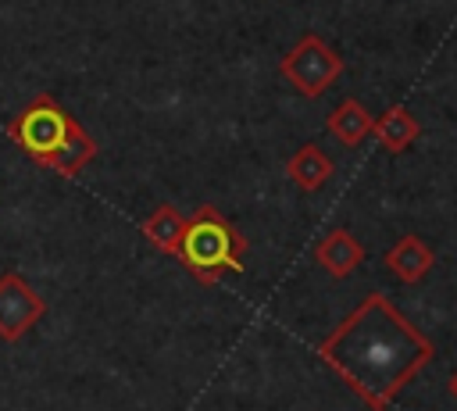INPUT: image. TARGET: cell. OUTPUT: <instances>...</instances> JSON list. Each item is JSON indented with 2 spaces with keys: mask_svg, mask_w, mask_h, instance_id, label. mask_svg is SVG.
<instances>
[{
  "mask_svg": "<svg viewBox=\"0 0 457 411\" xmlns=\"http://www.w3.org/2000/svg\"><path fill=\"white\" fill-rule=\"evenodd\" d=\"M318 357L371 407L389 404L436 357V347L386 293H368L318 343Z\"/></svg>",
  "mask_w": 457,
  "mask_h": 411,
  "instance_id": "obj_1",
  "label": "cell"
},
{
  "mask_svg": "<svg viewBox=\"0 0 457 411\" xmlns=\"http://www.w3.org/2000/svg\"><path fill=\"white\" fill-rule=\"evenodd\" d=\"M7 136L25 157H32L36 164H43L64 179H75L96 157V139L50 93L32 96L7 122Z\"/></svg>",
  "mask_w": 457,
  "mask_h": 411,
  "instance_id": "obj_2",
  "label": "cell"
},
{
  "mask_svg": "<svg viewBox=\"0 0 457 411\" xmlns=\"http://www.w3.org/2000/svg\"><path fill=\"white\" fill-rule=\"evenodd\" d=\"M243 254H246L243 232L214 204H200L186 218V232H182V243L175 250L179 264L200 286H214L225 272H239L243 275V268H246Z\"/></svg>",
  "mask_w": 457,
  "mask_h": 411,
  "instance_id": "obj_3",
  "label": "cell"
},
{
  "mask_svg": "<svg viewBox=\"0 0 457 411\" xmlns=\"http://www.w3.org/2000/svg\"><path fill=\"white\" fill-rule=\"evenodd\" d=\"M278 71H282V79H286L300 96L314 100V96H321V93L343 75V54H336L321 36L303 32V36L289 46V54H282Z\"/></svg>",
  "mask_w": 457,
  "mask_h": 411,
  "instance_id": "obj_4",
  "label": "cell"
},
{
  "mask_svg": "<svg viewBox=\"0 0 457 411\" xmlns=\"http://www.w3.org/2000/svg\"><path fill=\"white\" fill-rule=\"evenodd\" d=\"M43 315H46V300L25 282V275L4 272L0 275V340L18 343Z\"/></svg>",
  "mask_w": 457,
  "mask_h": 411,
  "instance_id": "obj_5",
  "label": "cell"
},
{
  "mask_svg": "<svg viewBox=\"0 0 457 411\" xmlns=\"http://www.w3.org/2000/svg\"><path fill=\"white\" fill-rule=\"evenodd\" d=\"M436 264L432 247L421 236H400L386 254H382V268L393 272L400 282H421Z\"/></svg>",
  "mask_w": 457,
  "mask_h": 411,
  "instance_id": "obj_6",
  "label": "cell"
},
{
  "mask_svg": "<svg viewBox=\"0 0 457 411\" xmlns=\"http://www.w3.org/2000/svg\"><path fill=\"white\" fill-rule=\"evenodd\" d=\"M314 261H318L332 279H346L350 272L361 268V261H364V243L353 239L350 229L339 225V229H332L328 236L318 239V247H314Z\"/></svg>",
  "mask_w": 457,
  "mask_h": 411,
  "instance_id": "obj_7",
  "label": "cell"
},
{
  "mask_svg": "<svg viewBox=\"0 0 457 411\" xmlns=\"http://www.w3.org/2000/svg\"><path fill=\"white\" fill-rule=\"evenodd\" d=\"M325 125H328V132H332L343 147H357V143H364V139L371 136L375 118H371V111H368L361 100L346 96V100H339V104L328 111Z\"/></svg>",
  "mask_w": 457,
  "mask_h": 411,
  "instance_id": "obj_8",
  "label": "cell"
},
{
  "mask_svg": "<svg viewBox=\"0 0 457 411\" xmlns=\"http://www.w3.org/2000/svg\"><path fill=\"white\" fill-rule=\"evenodd\" d=\"M332 157L318 147V143H303L289 161H286V175L303 189V193H318L328 179H332Z\"/></svg>",
  "mask_w": 457,
  "mask_h": 411,
  "instance_id": "obj_9",
  "label": "cell"
},
{
  "mask_svg": "<svg viewBox=\"0 0 457 411\" xmlns=\"http://www.w3.org/2000/svg\"><path fill=\"white\" fill-rule=\"evenodd\" d=\"M418 132H421L418 118H414L407 107H400V104H393V107H389L386 114H378L375 125H371V136L378 139V147H382L386 154H403V150L418 139Z\"/></svg>",
  "mask_w": 457,
  "mask_h": 411,
  "instance_id": "obj_10",
  "label": "cell"
},
{
  "mask_svg": "<svg viewBox=\"0 0 457 411\" xmlns=\"http://www.w3.org/2000/svg\"><path fill=\"white\" fill-rule=\"evenodd\" d=\"M182 232H186V218L179 214L175 204H157V211L143 222V236H146L157 250H164V254H175V250H179Z\"/></svg>",
  "mask_w": 457,
  "mask_h": 411,
  "instance_id": "obj_11",
  "label": "cell"
},
{
  "mask_svg": "<svg viewBox=\"0 0 457 411\" xmlns=\"http://www.w3.org/2000/svg\"><path fill=\"white\" fill-rule=\"evenodd\" d=\"M446 390H450V397H453V400H457V372H453V375H450V382H446Z\"/></svg>",
  "mask_w": 457,
  "mask_h": 411,
  "instance_id": "obj_12",
  "label": "cell"
},
{
  "mask_svg": "<svg viewBox=\"0 0 457 411\" xmlns=\"http://www.w3.org/2000/svg\"><path fill=\"white\" fill-rule=\"evenodd\" d=\"M368 411H389V407H386V404H371Z\"/></svg>",
  "mask_w": 457,
  "mask_h": 411,
  "instance_id": "obj_13",
  "label": "cell"
}]
</instances>
